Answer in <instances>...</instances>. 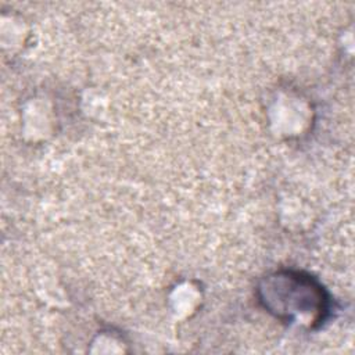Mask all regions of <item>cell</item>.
Returning a JSON list of instances; mask_svg holds the SVG:
<instances>
[{
    "mask_svg": "<svg viewBox=\"0 0 355 355\" xmlns=\"http://www.w3.org/2000/svg\"><path fill=\"white\" fill-rule=\"evenodd\" d=\"M259 302L275 318L286 323L320 326L330 311V295L311 275L279 270L268 275L258 287Z\"/></svg>",
    "mask_w": 355,
    "mask_h": 355,
    "instance_id": "cell-1",
    "label": "cell"
}]
</instances>
